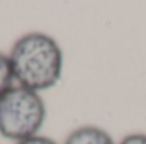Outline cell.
<instances>
[{
    "label": "cell",
    "instance_id": "1",
    "mask_svg": "<svg viewBox=\"0 0 146 144\" xmlns=\"http://www.w3.org/2000/svg\"><path fill=\"white\" fill-rule=\"evenodd\" d=\"M7 54L17 87L41 93L54 88L63 76V49L54 37L46 32L34 31L22 34Z\"/></svg>",
    "mask_w": 146,
    "mask_h": 144
},
{
    "label": "cell",
    "instance_id": "2",
    "mask_svg": "<svg viewBox=\"0 0 146 144\" xmlns=\"http://www.w3.org/2000/svg\"><path fill=\"white\" fill-rule=\"evenodd\" d=\"M46 115L41 93L14 85L0 98V136L14 143L34 137L41 132Z\"/></svg>",
    "mask_w": 146,
    "mask_h": 144
},
{
    "label": "cell",
    "instance_id": "3",
    "mask_svg": "<svg viewBox=\"0 0 146 144\" xmlns=\"http://www.w3.org/2000/svg\"><path fill=\"white\" fill-rule=\"evenodd\" d=\"M63 144H117L106 129L99 126H80L65 137Z\"/></svg>",
    "mask_w": 146,
    "mask_h": 144
},
{
    "label": "cell",
    "instance_id": "4",
    "mask_svg": "<svg viewBox=\"0 0 146 144\" xmlns=\"http://www.w3.org/2000/svg\"><path fill=\"white\" fill-rule=\"evenodd\" d=\"M15 85L14 80V73H12V66H10V59L7 53L0 51V98Z\"/></svg>",
    "mask_w": 146,
    "mask_h": 144
},
{
    "label": "cell",
    "instance_id": "5",
    "mask_svg": "<svg viewBox=\"0 0 146 144\" xmlns=\"http://www.w3.org/2000/svg\"><path fill=\"white\" fill-rule=\"evenodd\" d=\"M117 144H146V132H133L124 136Z\"/></svg>",
    "mask_w": 146,
    "mask_h": 144
},
{
    "label": "cell",
    "instance_id": "6",
    "mask_svg": "<svg viewBox=\"0 0 146 144\" xmlns=\"http://www.w3.org/2000/svg\"><path fill=\"white\" fill-rule=\"evenodd\" d=\"M15 144H58L56 141H53L51 137H46V136H41L37 134L34 137H29V139H24L21 143H15Z\"/></svg>",
    "mask_w": 146,
    "mask_h": 144
}]
</instances>
